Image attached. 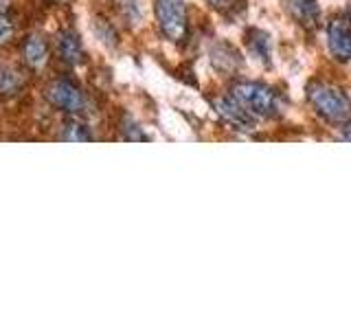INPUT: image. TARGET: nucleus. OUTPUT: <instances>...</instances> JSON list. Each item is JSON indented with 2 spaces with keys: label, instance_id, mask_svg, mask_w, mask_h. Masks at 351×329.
<instances>
[{
  "label": "nucleus",
  "instance_id": "nucleus-1",
  "mask_svg": "<svg viewBox=\"0 0 351 329\" xmlns=\"http://www.w3.org/2000/svg\"><path fill=\"white\" fill-rule=\"evenodd\" d=\"M307 101L323 121L332 125L351 123V99L349 95L329 82L314 80L307 84Z\"/></svg>",
  "mask_w": 351,
  "mask_h": 329
},
{
  "label": "nucleus",
  "instance_id": "nucleus-2",
  "mask_svg": "<svg viewBox=\"0 0 351 329\" xmlns=\"http://www.w3.org/2000/svg\"><path fill=\"white\" fill-rule=\"evenodd\" d=\"M230 95H233L255 119H277L283 112L279 93L263 82L239 80L230 86Z\"/></svg>",
  "mask_w": 351,
  "mask_h": 329
},
{
  "label": "nucleus",
  "instance_id": "nucleus-3",
  "mask_svg": "<svg viewBox=\"0 0 351 329\" xmlns=\"http://www.w3.org/2000/svg\"><path fill=\"white\" fill-rule=\"evenodd\" d=\"M154 14H156L158 29L169 42H182L189 29L184 0H154Z\"/></svg>",
  "mask_w": 351,
  "mask_h": 329
},
{
  "label": "nucleus",
  "instance_id": "nucleus-4",
  "mask_svg": "<svg viewBox=\"0 0 351 329\" xmlns=\"http://www.w3.org/2000/svg\"><path fill=\"white\" fill-rule=\"evenodd\" d=\"M47 99L55 108H60L62 112H69V114H80V112H84V110H86V97H84V93L73 82H69V80L53 82L47 88Z\"/></svg>",
  "mask_w": 351,
  "mask_h": 329
},
{
  "label": "nucleus",
  "instance_id": "nucleus-5",
  "mask_svg": "<svg viewBox=\"0 0 351 329\" xmlns=\"http://www.w3.org/2000/svg\"><path fill=\"white\" fill-rule=\"evenodd\" d=\"M213 108H215V112L219 114V119H222L224 123L230 125V127H235L239 132H250L252 127H255L257 119L252 117L233 95L217 97L215 101H213Z\"/></svg>",
  "mask_w": 351,
  "mask_h": 329
},
{
  "label": "nucleus",
  "instance_id": "nucleus-6",
  "mask_svg": "<svg viewBox=\"0 0 351 329\" xmlns=\"http://www.w3.org/2000/svg\"><path fill=\"white\" fill-rule=\"evenodd\" d=\"M327 49L340 64L351 62V22L336 18L327 25Z\"/></svg>",
  "mask_w": 351,
  "mask_h": 329
},
{
  "label": "nucleus",
  "instance_id": "nucleus-7",
  "mask_svg": "<svg viewBox=\"0 0 351 329\" xmlns=\"http://www.w3.org/2000/svg\"><path fill=\"white\" fill-rule=\"evenodd\" d=\"M244 44H246L248 55L255 62H259L261 66H270L272 64V40H270L268 31L257 29V27L248 29Z\"/></svg>",
  "mask_w": 351,
  "mask_h": 329
},
{
  "label": "nucleus",
  "instance_id": "nucleus-8",
  "mask_svg": "<svg viewBox=\"0 0 351 329\" xmlns=\"http://www.w3.org/2000/svg\"><path fill=\"white\" fill-rule=\"evenodd\" d=\"M290 18L305 29H312L321 20V5L318 0H285Z\"/></svg>",
  "mask_w": 351,
  "mask_h": 329
},
{
  "label": "nucleus",
  "instance_id": "nucleus-9",
  "mask_svg": "<svg viewBox=\"0 0 351 329\" xmlns=\"http://www.w3.org/2000/svg\"><path fill=\"white\" fill-rule=\"evenodd\" d=\"M211 64H213V69L217 73H222V75H235L239 69H241V58H239V53L230 47L228 42H217L213 44V49H211Z\"/></svg>",
  "mask_w": 351,
  "mask_h": 329
},
{
  "label": "nucleus",
  "instance_id": "nucleus-10",
  "mask_svg": "<svg viewBox=\"0 0 351 329\" xmlns=\"http://www.w3.org/2000/svg\"><path fill=\"white\" fill-rule=\"evenodd\" d=\"M58 51H60V58L71 64V66H77L84 62V44L80 40V36H77L75 31L66 29L60 33L58 38Z\"/></svg>",
  "mask_w": 351,
  "mask_h": 329
},
{
  "label": "nucleus",
  "instance_id": "nucleus-11",
  "mask_svg": "<svg viewBox=\"0 0 351 329\" xmlns=\"http://www.w3.org/2000/svg\"><path fill=\"white\" fill-rule=\"evenodd\" d=\"M22 53H25V62L31 66V69H42L49 60V44L44 42V38L38 36V33H31V36L25 40V49H22Z\"/></svg>",
  "mask_w": 351,
  "mask_h": 329
},
{
  "label": "nucleus",
  "instance_id": "nucleus-12",
  "mask_svg": "<svg viewBox=\"0 0 351 329\" xmlns=\"http://www.w3.org/2000/svg\"><path fill=\"white\" fill-rule=\"evenodd\" d=\"M22 90V75L11 66H0V97H16Z\"/></svg>",
  "mask_w": 351,
  "mask_h": 329
},
{
  "label": "nucleus",
  "instance_id": "nucleus-13",
  "mask_svg": "<svg viewBox=\"0 0 351 329\" xmlns=\"http://www.w3.org/2000/svg\"><path fill=\"white\" fill-rule=\"evenodd\" d=\"M62 138L73 141V143H86V141H93V132L86 123H82V121L71 119V121H66L62 127Z\"/></svg>",
  "mask_w": 351,
  "mask_h": 329
},
{
  "label": "nucleus",
  "instance_id": "nucleus-14",
  "mask_svg": "<svg viewBox=\"0 0 351 329\" xmlns=\"http://www.w3.org/2000/svg\"><path fill=\"white\" fill-rule=\"evenodd\" d=\"M121 132H123L125 141H149V136L143 132V127L132 117L123 119V123H121Z\"/></svg>",
  "mask_w": 351,
  "mask_h": 329
},
{
  "label": "nucleus",
  "instance_id": "nucleus-15",
  "mask_svg": "<svg viewBox=\"0 0 351 329\" xmlns=\"http://www.w3.org/2000/svg\"><path fill=\"white\" fill-rule=\"evenodd\" d=\"M11 38H14V25H11V20L0 11V44H7Z\"/></svg>",
  "mask_w": 351,
  "mask_h": 329
},
{
  "label": "nucleus",
  "instance_id": "nucleus-16",
  "mask_svg": "<svg viewBox=\"0 0 351 329\" xmlns=\"http://www.w3.org/2000/svg\"><path fill=\"white\" fill-rule=\"evenodd\" d=\"M121 9H123V14L128 16V20H132V22L141 20V9H138L136 0H123V3H121Z\"/></svg>",
  "mask_w": 351,
  "mask_h": 329
},
{
  "label": "nucleus",
  "instance_id": "nucleus-17",
  "mask_svg": "<svg viewBox=\"0 0 351 329\" xmlns=\"http://www.w3.org/2000/svg\"><path fill=\"white\" fill-rule=\"evenodd\" d=\"M204 3L208 5V7H213V9H228V7H235V3L237 0H204Z\"/></svg>",
  "mask_w": 351,
  "mask_h": 329
},
{
  "label": "nucleus",
  "instance_id": "nucleus-18",
  "mask_svg": "<svg viewBox=\"0 0 351 329\" xmlns=\"http://www.w3.org/2000/svg\"><path fill=\"white\" fill-rule=\"evenodd\" d=\"M7 5H9V0H0V11H5Z\"/></svg>",
  "mask_w": 351,
  "mask_h": 329
}]
</instances>
